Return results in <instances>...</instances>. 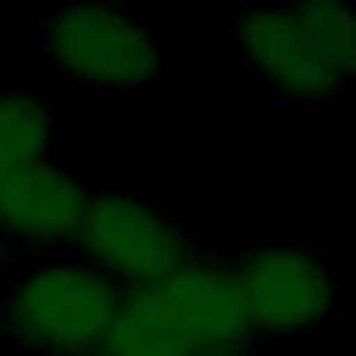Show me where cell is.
Here are the masks:
<instances>
[{
	"label": "cell",
	"mask_w": 356,
	"mask_h": 356,
	"mask_svg": "<svg viewBox=\"0 0 356 356\" xmlns=\"http://www.w3.org/2000/svg\"><path fill=\"white\" fill-rule=\"evenodd\" d=\"M252 343L235 268L197 252L155 285L122 289L97 356H248Z\"/></svg>",
	"instance_id": "obj_1"
},
{
	"label": "cell",
	"mask_w": 356,
	"mask_h": 356,
	"mask_svg": "<svg viewBox=\"0 0 356 356\" xmlns=\"http://www.w3.org/2000/svg\"><path fill=\"white\" fill-rule=\"evenodd\" d=\"M118 306L122 289L67 252L34 260L13 277L0 318L9 339L34 356H97Z\"/></svg>",
	"instance_id": "obj_2"
},
{
	"label": "cell",
	"mask_w": 356,
	"mask_h": 356,
	"mask_svg": "<svg viewBox=\"0 0 356 356\" xmlns=\"http://www.w3.org/2000/svg\"><path fill=\"white\" fill-rule=\"evenodd\" d=\"M293 13L335 80L343 88H356V5L310 0V5H293Z\"/></svg>",
	"instance_id": "obj_9"
},
{
	"label": "cell",
	"mask_w": 356,
	"mask_h": 356,
	"mask_svg": "<svg viewBox=\"0 0 356 356\" xmlns=\"http://www.w3.org/2000/svg\"><path fill=\"white\" fill-rule=\"evenodd\" d=\"M92 193L97 189L84 176L55 155L17 168L9 181H0V243L38 252L42 260L67 256Z\"/></svg>",
	"instance_id": "obj_6"
},
{
	"label": "cell",
	"mask_w": 356,
	"mask_h": 356,
	"mask_svg": "<svg viewBox=\"0 0 356 356\" xmlns=\"http://www.w3.org/2000/svg\"><path fill=\"white\" fill-rule=\"evenodd\" d=\"M5 252H9V248H5V243H0V260H5Z\"/></svg>",
	"instance_id": "obj_10"
},
{
	"label": "cell",
	"mask_w": 356,
	"mask_h": 356,
	"mask_svg": "<svg viewBox=\"0 0 356 356\" xmlns=\"http://www.w3.org/2000/svg\"><path fill=\"white\" fill-rule=\"evenodd\" d=\"M231 42L252 67V76L289 105H323L348 92L323 63L293 5H252L231 17Z\"/></svg>",
	"instance_id": "obj_7"
},
{
	"label": "cell",
	"mask_w": 356,
	"mask_h": 356,
	"mask_svg": "<svg viewBox=\"0 0 356 356\" xmlns=\"http://www.w3.org/2000/svg\"><path fill=\"white\" fill-rule=\"evenodd\" d=\"M231 268L256 339H314L343 314L339 268L318 248L256 243Z\"/></svg>",
	"instance_id": "obj_4"
},
{
	"label": "cell",
	"mask_w": 356,
	"mask_h": 356,
	"mask_svg": "<svg viewBox=\"0 0 356 356\" xmlns=\"http://www.w3.org/2000/svg\"><path fill=\"white\" fill-rule=\"evenodd\" d=\"M34 51L55 76L105 97L143 92L163 76V47L155 30L109 5H67L38 17Z\"/></svg>",
	"instance_id": "obj_3"
},
{
	"label": "cell",
	"mask_w": 356,
	"mask_h": 356,
	"mask_svg": "<svg viewBox=\"0 0 356 356\" xmlns=\"http://www.w3.org/2000/svg\"><path fill=\"white\" fill-rule=\"evenodd\" d=\"M72 256L97 268L118 289L155 285L197 256V243L181 218H172L159 202L126 189H97Z\"/></svg>",
	"instance_id": "obj_5"
},
{
	"label": "cell",
	"mask_w": 356,
	"mask_h": 356,
	"mask_svg": "<svg viewBox=\"0 0 356 356\" xmlns=\"http://www.w3.org/2000/svg\"><path fill=\"white\" fill-rule=\"evenodd\" d=\"M55 109L42 92H0V181L34 159L51 155Z\"/></svg>",
	"instance_id": "obj_8"
}]
</instances>
